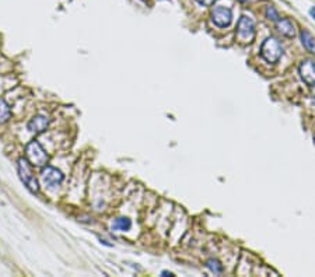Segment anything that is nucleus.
Listing matches in <instances>:
<instances>
[{
    "label": "nucleus",
    "mask_w": 315,
    "mask_h": 277,
    "mask_svg": "<svg viewBox=\"0 0 315 277\" xmlns=\"http://www.w3.org/2000/svg\"><path fill=\"white\" fill-rule=\"evenodd\" d=\"M17 168H19V177H20L21 182L24 184V186L28 189L31 193L37 195L40 192V184L32 172L30 161L27 159H20Z\"/></svg>",
    "instance_id": "1"
},
{
    "label": "nucleus",
    "mask_w": 315,
    "mask_h": 277,
    "mask_svg": "<svg viewBox=\"0 0 315 277\" xmlns=\"http://www.w3.org/2000/svg\"><path fill=\"white\" fill-rule=\"evenodd\" d=\"M282 55H283V48L276 38L269 37L264 41V44L261 46V56L267 63H277L282 58Z\"/></svg>",
    "instance_id": "2"
},
{
    "label": "nucleus",
    "mask_w": 315,
    "mask_h": 277,
    "mask_svg": "<svg viewBox=\"0 0 315 277\" xmlns=\"http://www.w3.org/2000/svg\"><path fill=\"white\" fill-rule=\"evenodd\" d=\"M237 38L242 44H251L255 40V23L251 17L242 16L237 24Z\"/></svg>",
    "instance_id": "3"
},
{
    "label": "nucleus",
    "mask_w": 315,
    "mask_h": 277,
    "mask_svg": "<svg viewBox=\"0 0 315 277\" xmlns=\"http://www.w3.org/2000/svg\"><path fill=\"white\" fill-rule=\"evenodd\" d=\"M25 154H27V160L30 161L32 165H37V167H44L49 161L48 153L42 149V146L37 140H34V141H31V143L27 144Z\"/></svg>",
    "instance_id": "4"
},
{
    "label": "nucleus",
    "mask_w": 315,
    "mask_h": 277,
    "mask_svg": "<svg viewBox=\"0 0 315 277\" xmlns=\"http://www.w3.org/2000/svg\"><path fill=\"white\" fill-rule=\"evenodd\" d=\"M210 17H212V21L216 27L226 28L233 21V11H231V9L224 7V6H216V7H213V10L210 13Z\"/></svg>",
    "instance_id": "5"
},
{
    "label": "nucleus",
    "mask_w": 315,
    "mask_h": 277,
    "mask_svg": "<svg viewBox=\"0 0 315 277\" xmlns=\"http://www.w3.org/2000/svg\"><path fill=\"white\" fill-rule=\"evenodd\" d=\"M41 178H42L44 184L48 188H58V186L62 185V182L65 179V175L58 168L47 165L45 168L42 169V172H41Z\"/></svg>",
    "instance_id": "6"
},
{
    "label": "nucleus",
    "mask_w": 315,
    "mask_h": 277,
    "mask_svg": "<svg viewBox=\"0 0 315 277\" xmlns=\"http://www.w3.org/2000/svg\"><path fill=\"white\" fill-rule=\"evenodd\" d=\"M300 77L307 86H314L315 84V62L313 60H304L300 68H298Z\"/></svg>",
    "instance_id": "7"
},
{
    "label": "nucleus",
    "mask_w": 315,
    "mask_h": 277,
    "mask_svg": "<svg viewBox=\"0 0 315 277\" xmlns=\"http://www.w3.org/2000/svg\"><path fill=\"white\" fill-rule=\"evenodd\" d=\"M50 119L45 115H35L34 118L31 119L27 125V128L31 133H42L44 130H47V128L49 126Z\"/></svg>",
    "instance_id": "8"
},
{
    "label": "nucleus",
    "mask_w": 315,
    "mask_h": 277,
    "mask_svg": "<svg viewBox=\"0 0 315 277\" xmlns=\"http://www.w3.org/2000/svg\"><path fill=\"white\" fill-rule=\"evenodd\" d=\"M276 28L286 38H294L295 37L294 24L289 19H279L276 21Z\"/></svg>",
    "instance_id": "9"
},
{
    "label": "nucleus",
    "mask_w": 315,
    "mask_h": 277,
    "mask_svg": "<svg viewBox=\"0 0 315 277\" xmlns=\"http://www.w3.org/2000/svg\"><path fill=\"white\" fill-rule=\"evenodd\" d=\"M300 38H301V44L305 49L315 55V38L308 32L307 30H303L300 32Z\"/></svg>",
    "instance_id": "10"
},
{
    "label": "nucleus",
    "mask_w": 315,
    "mask_h": 277,
    "mask_svg": "<svg viewBox=\"0 0 315 277\" xmlns=\"http://www.w3.org/2000/svg\"><path fill=\"white\" fill-rule=\"evenodd\" d=\"M132 228V221L126 217L117 218L112 223V230L114 231H129Z\"/></svg>",
    "instance_id": "11"
},
{
    "label": "nucleus",
    "mask_w": 315,
    "mask_h": 277,
    "mask_svg": "<svg viewBox=\"0 0 315 277\" xmlns=\"http://www.w3.org/2000/svg\"><path fill=\"white\" fill-rule=\"evenodd\" d=\"M11 116L10 107L7 105V102L4 99L0 98V123H6Z\"/></svg>",
    "instance_id": "12"
},
{
    "label": "nucleus",
    "mask_w": 315,
    "mask_h": 277,
    "mask_svg": "<svg viewBox=\"0 0 315 277\" xmlns=\"http://www.w3.org/2000/svg\"><path fill=\"white\" fill-rule=\"evenodd\" d=\"M206 266L207 269H209L210 272H213L215 275H220V273L223 272V265H221L217 259H209L206 262Z\"/></svg>",
    "instance_id": "13"
},
{
    "label": "nucleus",
    "mask_w": 315,
    "mask_h": 277,
    "mask_svg": "<svg viewBox=\"0 0 315 277\" xmlns=\"http://www.w3.org/2000/svg\"><path fill=\"white\" fill-rule=\"evenodd\" d=\"M266 19H269V20L272 21H277L280 17H279V13L276 11V9L273 6H267L266 7Z\"/></svg>",
    "instance_id": "14"
},
{
    "label": "nucleus",
    "mask_w": 315,
    "mask_h": 277,
    "mask_svg": "<svg viewBox=\"0 0 315 277\" xmlns=\"http://www.w3.org/2000/svg\"><path fill=\"white\" fill-rule=\"evenodd\" d=\"M196 1L200 4V6L210 7V6H213V4H215V1H216V0H196Z\"/></svg>",
    "instance_id": "15"
},
{
    "label": "nucleus",
    "mask_w": 315,
    "mask_h": 277,
    "mask_svg": "<svg viewBox=\"0 0 315 277\" xmlns=\"http://www.w3.org/2000/svg\"><path fill=\"white\" fill-rule=\"evenodd\" d=\"M310 16L315 20V7H311V9H310Z\"/></svg>",
    "instance_id": "16"
},
{
    "label": "nucleus",
    "mask_w": 315,
    "mask_h": 277,
    "mask_svg": "<svg viewBox=\"0 0 315 277\" xmlns=\"http://www.w3.org/2000/svg\"><path fill=\"white\" fill-rule=\"evenodd\" d=\"M161 275H163V276H174V275H172L171 272H163Z\"/></svg>",
    "instance_id": "17"
},
{
    "label": "nucleus",
    "mask_w": 315,
    "mask_h": 277,
    "mask_svg": "<svg viewBox=\"0 0 315 277\" xmlns=\"http://www.w3.org/2000/svg\"><path fill=\"white\" fill-rule=\"evenodd\" d=\"M311 87H313V97L315 98V84H314V86H311Z\"/></svg>",
    "instance_id": "18"
},
{
    "label": "nucleus",
    "mask_w": 315,
    "mask_h": 277,
    "mask_svg": "<svg viewBox=\"0 0 315 277\" xmlns=\"http://www.w3.org/2000/svg\"><path fill=\"white\" fill-rule=\"evenodd\" d=\"M238 1H241V3H248V1H251V0H238Z\"/></svg>",
    "instance_id": "19"
}]
</instances>
